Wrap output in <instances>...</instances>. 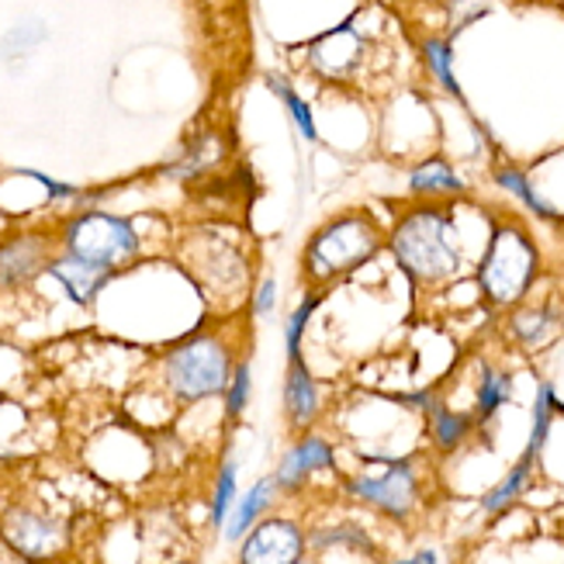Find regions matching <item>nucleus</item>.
I'll return each mask as SVG.
<instances>
[{
    "mask_svg": "<svg viewBox=\"0 0 564 564\" xmlns=\"http://www.w3.org/2000/svg\"><path fill=\"white\" fill-rule=\"evenodd\" d=\"M388 247L415 284H447L464 263L454 215L444 205L409 208L391 229Z\"/></svg>",
    "mask_w": 564,
    "mask_h": 564,
    "instance_id": "obj_1",
    "label": "nucleus"
},
{
    "mask_svg": "<svg viewBox=\"0 0 564 564\" xmlns=\"http://www.w3.org/2000/svg\"><path fill=\"white\" fill-rule=\"evenodd\" d=\"M384 247L381 226L371 215L354 208L326 218L323 226L312 229L302 250V288L323 291L326 284L357 274L367 260H375Z\"/></svg>",
    "mask_w": 564,
    "mask_h": 564,
    "instance_id": "obj_2",
    "label": "nucleus"
},
{
    "mask_svg": "<svg viewBox=\"0 0 564 564\" xmlns=\"http://www.w3.org/2000/svg\"><path fill=\"white\" fill-rule=\"evenodd\" d=\"M236 364V347L223 333H194L160 357L156 375L170 402L194 405L226 395Z\"/></svg>",
    "mask_w": 564,
    "mask_h": 564,
    "instance_id": "obj_3",
    "label": "nucleus"
},
{
    "mask_svg": "<svg viewBox=\"0 0 564 564\" xmlns=\"http://www.w3.org/2000/svg\"><path fill=\"white\" fill-rule=\"evenodd\" d=\"M347 499L381 512L384 520L409 523L423 506V471L412 457L371 454L354 471H343Z\"/></svg>",
    "mask_w": 564,
    "mask_h": 564,
    "instance_id": "obj_4",
    "label": "nucleus"
},
{
    "mask_svg": "<svg viewBox=\"0 0 564 564\" xmlns=\"http://www.w3.org/2000/svg\"><path fill=\"white\" fill-rule=\"evenodd\" d=\"M536 263L541 257H536L530 232L517 223H499L488 236L485 257L478 263V284L485 299L499 308L520 305L536 278Z\"/></svg>",
    "mask_w": 564,
    "mask_h": 564,
    "instance_id": "obj_5",
    "label": "nucleus"
},
{
    "mask_svg": "<svg viewBox=\"0 0 564 564\" xmlns=\"http://www.w3.org/2000/svg\"><path fill=\"white\" fill-rule=\"evenodd\" d=\"M59 247L73 257H84L90 263H101L108 271L121 274L129 263L139 260L142 239L129 218L90 208V212L66 218V226L59 232Z\"/></svg>",
    "mask_w": 564,
    "mask_h": 564,
    "instance_id": "obj_6",
    "label": "nucleus"
},
{
    "mask_svg": "<svg viewBox=\"0 0 564 564\" xmlns=\"http://www.w3.org/2000/svg\"><path fill=\"white\" fill-rule=\"evenodd\" d=\"M0 536L24 561H53L69 547V523L53 509L35 502H14L0 517Z\"/></svg>",
    "mask_w": 564,
    "mask_h": 564,
    "instance_id": "obj_7",
    "label": "nucleus"
},
{
    "mask_svg": "<svg viewBox=\"0 0 564 564\" xmlns=\"http://www.w3.org/2000/svg\"><path fill=\"white\" fill-rule=\"evenodd\" d=\"M367 53H371V42H367L360 24L350 18L305 45V66L329 84H350L360 77Z\"/></svg>",
    "mask_w": 564,
    "mask_h": 564,
    "instance_id": "obj_8",
    "label": "nucleus"
},
{
    "mask_svg": "<svg viewBox=\"0 0 564 564\" xmlns=\"http://www.w3.org/2000/svg\"><path fill=\"white\" fill-rule=\"evenodd\" d=\"M308 557L305 523L294 517H267L239 541L236 564H299Z\"/></svg>",
    "mask_w": 564,
    "mask_h": 564,
    "instance_id": "obj_9",
    "label": "nucleus"
},
{
    "mask_svg": "<svg viewBox=\"0 0 564 564\" xmlns=\"http://www.w3.org/2000/svg\"><path fill=\"white\" fill-rule=\"evenodd\" d=\"M56 257V239L45 232H11L0 239V291L29 288L48 271Z\"/></svg>",
    "mask_w": 564,
    "mask_h": 564,
    "instance_id": "obj_10",
    "label": "nucleus"
},
{
    "mask_svg": "<svg viewBox=\"0 0 564 564\" xmlns=\"http://www.w3.org/2000/svg\"><path fill=\"white\" fill-rule=\"evenodd\" d=\"M323 471H336V447H333V440L326 433L305 430L284 451L278 471H274V485H278L281 496H299L302 488Z\"/></svg>",
    "mask_w": 564,
    "mask_h": 564,
    "instance_id": "obj_11",
    "label": "nucleus"
},
{
    "mask_svg": "<svg viewBox=\"0 0 564 564\" xmlns=\"http://www.w3.org/2000/svg\"><path fill=\"white\" fill-rule=\"evenodd\" d=\"M48 278H53L63 291H66V299L73 305H80V308H90L97 302V294H101L118 274L108 271V267L101 263H90L84 257H73V253H56L53 263H48Z\"/></svg>",
    "mask_w": 564,
    "mask_h": 564,
    "instance_id": "obj_12",
    "label": "nucleus"
},
{
    "mask_svg": "<svg viewBox=\"0 0 564 564\" xmlns=\"http://www.w3.org/2000/svg\"><path fill=\"white\" fill-rule=\"evenodd\" d=\"M318 412H323V395H318V381L308 371L305 357L288 360L284 375V420L294 433H305L315 426Z\"/></svg>",
    "mask_w": 564,
    "mask_h": 564,
    "instance_id": "obj_13",
    "label": "nucleus"
},
{
    "mask_svg": "<svg viewBox=\"0 0 564 564\" xmlns=\"http://www.w3.org/2000/svg\"><path fill=\"white\" fill-rule=\"evenodd\" d=\"M278 485H274V475L271 478H260L253 488H247L239 499H236V506H232V512H229V520H226V527H223V533H226V541L229 544H239L242 536H247L267 512L274 509V502H278Z\"/></svg>",
    "mask_w": 564,
    "mask_h": 564,
    "instance_id": "obj_14",
    "label": "nucleus"
},
{
    "mask_svg": "<svg viewBox=\"0 0 564 564\" xmlns=\"http://www.w3.org/2000/svg\"><path fill=\"white\" fill-rule=\"evenodd\" d=\"M475 415L471 412H457L444 402H433V409L426 412V433H430V444L440 451V454H454L460 451L464 444L471 440L475 433Z\"/></svg>",
    "mask_w": 564,
    "mask_h": 564,
    "instance_id": "obj_15",
    "label": "nucleus"
},
{
    "mask_svg": "<svg viewBox=\"0 0 564 564\" xmlns=\"http://www.w3.org/2000/svg\"><path fill=\"white\" fill-rule=\"evenodd\" d=\"M409 191L415 198H454V194H464V181L454 174V166L447 160H423L420 166L409 174Z\"/></svg>",
    "mask_w": 564,
    "mask_h": 564,
    "instance_id": "obj_16",
    "label": "nucleus"
},
{
    "mask_svg": "<svg viewBox=\"0 0 564 564\" xmlns=\"http://www.w3.org/2000/svg\"><path fill=\"white\" fill-rule=\"evenodd\" d=\"M554 329H557V315L551 305H527L509 315V333L527 350L544 347V343L554 336Z\"/></svg>",
    "mask_w": 564,
    "mask_h": 564,
    "instance_id": "obj_17",
    "label": "nucleus"
},
{
    "mask_svg": "<svg viewBox=\"0 0 564 564\" xmlns=\"http://www.w3.org/2000/svg\"><path fill=\"white\" fill-rule=\"evenodd\" d=\"M564 412V402L557 399V388L551 381H541L536 388V399H533V423H530V440H527V457H541L544 447H547V436H551V426L554 420Z\"/></svg>",
    "mask_w": 564,
    "mask_h": 564,
    "instance_id": "obj_18",
    "label": "nucleus"
},
{
    "mask_svg": "<svg viewBox=\"0 0 564 564\" xmlns=\"http://www.w3.org/2000/svg\"><path fill=\"white\" fill-rule=\"evenodd\" d=\"M512 399V378L499 367H481V378H478V388H475V423L485 426L492 423L499 409Z\"/></svg>",
    "mask_w": 564,
    "mask_h": 564,
    "instance_id": "obj_19",
    "label": "nucleus"
},
{
    "mask_svg": "<svg viewBox=\"0 0 564 564\" xmlns=\"http://www.w3.org/2000/svg\"><path fill=\"white\" fill-rule=\"evenodd\" d=\"M533 468H536V460L523 454V457L506 471V478H502L496 488H488L485 499H481V509L488 512V517H499V512H506L512 502H517V499L527 492V485H530V478H533Z\"/></svg>",
    "mask_w": 564,
    "mask_h": 564,
    "instance_id": "obj_20",
    "label": "nucleus"
},
{
    "mask_svg": "<svg viewBox=\"0 0 564 564\" xmlns=\"http://www.w3.org/2000/svg\"><path fill=\"white\" fill-rule=\"evenodd\" d=\"M263 84H267V90H271V94L278 97V101L284 105L288 118L294 121V129L302 132V139H305V142H315V139H318L315 115H312V108L305 105V97L291 87V80H288V77H281V73H267Z\"/></svg>",
    "mask_w": 564,
    "mask_h": 564,
    "instance_id": "obj_21",
    "label": "nucleus"
},
{
    "mask_svg": "<svg viewBox=\"0 0 564 564\" xmlns=\"http://www.w3.org/2000/svg\"><path fill=\"white\" fill-rule=\"evenodd\" d=\"M239 499V475H236V460H223V468L215 475V488H212V509H208V520L215 530H223L229 512Z\"/></svg>",
    "mask_w": 564,
    "mask_h": 564,
    "instance_id": "obj_22",
    "label": "nucleus"
},
{
    "mask_svg": "<svg viewBox=\"0 0 564 564\" xmlns=\"http://www.w3.org/2000/svg\"><path fill=\"white\" fill-rule=\"evenodd\" d=\"M318 305H323V291H305L302 302L291 308L288 323H284V350H288V360H299L302 357V339H305V329H308V318L315 315Z\"/></svg>",
    "mask_w": 564,
    "mask_h": 564,
    "instance_id": "obj_23",
    "label": "nucleus"
},
{
    "mask_svg": "<svg viewBox=\"0 0 564 564\" xmlns=\"http://www.w3.org/2000/svg\"><path fill=\"white\" fill-rule=\"evenodd\" d=\"M496 184L502 187V191H509L512 198L517 202H523L533 215H541V218H554V208L541 198V194L533 191V184L527 181V174L523 170H517V166H499L496 170Z\"/></svg>",
    "mask_w": 564,
    "mask_h": 564,
    "instance_id": "obj_24",
    "label": "nucleus"
},
{
    "mask_svg": "<svg viewBox=\"0 0 564 564\" xmlns=\"http://www.w3.org/2000/svg\"><path fill=\"white\" fill-rule=\"evenodd\" d=\"M250 391H253V367H250V360L242 357L239 364H236V371H232V378H229V388H226V420L229 423H236V420H242V412H247V405H250Z\"/></svg>",
    "mask_w": 564,
    "mask_h": 564,
    "instance_id": "obj_25",
    "label": "nucleus"
},
{
    "mask_svg": "<svg viewBox=\"0 0 564 564\" xmlns=\"http://www.w3.org/2000/svg\"><path fill=\"white\" fill-rule=\"evenodd\" d=\"M423 56H426V66L433 73V80L444 87L447 94L460 97V87L454 80V56H451V45L444 39H426L423 42Z\"/></svg>",
    "mask_w": 564,
    "mask_h": 564,
    "instance_id": "obj_26",
    "label": "nucleus"
},
{
    "mask_svg": "<svg viewBox=\"0 0 564 564\" xmlns=\"http://www.w3.org/2000/svg\"><path fill=\"white\" fill-rule=\"evenodd\" d=\"M18 174H21V177H29V181H35V184H42L45 194H48L53 202H77V198H84V191H80L77 184L56 181V177L42 174V170H18Z\"/></svg>",
    "mask_w": 564,
    "mask_h": 564,
    "instance_id": "obj_27",
    "label": "nucleus"
},
{
    "mask_svg": "<svg viewBox=\"0 0 564 564\" xmlns=\"http://www.w3.org/2000/svg\"><path fill=\"white\" fill-rule=\"evenodd\" d=\"M274 305H278V281L274 278H263L260 288H257V294H253V315L257 318H267V315L274 312Z\"/></svg>",
    "mask_w": 564,
    "mask_h": 564,
    "instance_id": "obj_28",
    "label": "nucleus"
},
{
    "mask_svg": "<svg viewBox=\"0 0 564 564\" xmlns=\"http://www.w3.org/2000/svg\"><path fill=\"white\" fill-rule=\"evenodd\" d=\"M388 564H436V554H433V551H415V554H409V557L388 561Z\"/></svg>",
    "mask_w": 564,
    "mask_h": 564,
    "instance_id": "obj_29",
    "label": "nucleus"
},
{
    "mask_svg": "<svg viewBox=\"0 0 564 564\" xmlns=\"http://www.w3.org/2000/svg\"><path fill=\"white\" fill-rule=\"evenodd\" d=\"M299 564H323V561H315V557H302Z\"/></svg>",
    "mask_w": 564,
    "mask_h": 564,
    "instance_id": "obj_30",
    "label": "nucleus"
},
{
    "mask_svg": "<svg viewBox=\"0 0 564 564\" xmlns=\"http://www.w3.org/2000/svg\"><path fill=\"white\" fill-rule=\"evenodd\" d=\"M177 564H191V561H177Z\"/></svg>",
    "mask_w": 564,
    "mask_h": 564,
    "instance_id": "obj_31",
    "label": "nucleus"
},
{
    "mask_svg": "<svg viewBox=\"0 0 564 564\" xmlns=\"http://www.w3.org/2000/svg\"><path fill=\"white\" fill-rule=\"evenodd\" d=\"M561 326H564V318H561Z\"/></svg>",
    "mask_w": 564,
    "mask_h": 564,
    "instance_id": "obj_32",
    "label": "nucleus"
},
{
    "mask_svg": "<svg viewBox=\"0 0 564 564\" xmlns=\"http://www.w3.org/2000/svg\"><path fill=\"white\" fill-rule=\"evenodd\" d=\"M561 4H564V0H561Z\"/></svg>",
    "mask_w": 564,
    "mask_h": 564,
    "instance_id": "obj_33",
    "label": "nucleus"
}]
</instances>
